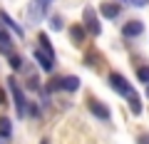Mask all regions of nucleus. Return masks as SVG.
Listing matches in <instances>:
<instances>
[{"label":"nucleus","mask_w":149,"mask_h":144,"mask_svg":"<svg viewBox=\"0 0 149 144\" xmlns=\"http://www.w3.org/2000/svg\"><path fill=\"white\" fill-rule=\"evenodd\" d=\"M147 97H149V85H147Z\"/></svg>","instance_id":"6ab92c4d"},{"label":"nucleus","mask_w":149,"mask_h":144,"mask_svg":"<svg viewBox=\"0 0 149 144\" xmlns=\"http://www.w3.org/2000/svg\"><path fill=\"white\" fill-rule=\"evenodd\" d=\"M35 57H37V62L42 65L45 72H50V70H52V52H47V50H37Z\"/></svg>","instance_id":"0eeeda50"},{"label":"nucleus","mask_w":149,"mask_h":144,"mask_svg":"<svg viewBox=\"0 0 149 144\" xmlns=\"http://www.w3.org/2000/svg\"><path fill=\"white\" fill-rule=\"evenodd\" d=\"M139 144H149V137H139Z\"/></svg>","instance_id":"f3484780"},{"label":"nucleus","mask_w":149,"mask_h":144,"mask_svg":"<svg viewBox=\"0 0 149 144\" xmlns=\"http://www.w3.org/2000/svg\"><path fill=\"white\" fill-rule=\"evenodd\" d=\"M0 102H3V95H0Z\"/></svg>","instance_id":"aec40b11"},{"label":"nucleus","mask_w":149,"mask_h":144,"mask_svg":"<svg viewBox=\"0 0 149 144\" xmlns=\"http://www.w3.org/2000/svg\"><path fill=\"white\" fill-rule=\"evenodd\" d=\"M129 3H132L134 8H144V5H147V3H149V0H129Z\"/></svg>","instance_id":"dca6fc26"},{"label":"nucleus","mask_w":149,"mask_h":144,"mask_svg":"<svg viewBox=\"0 0 149 144\" xmlns=\"http://www.w3.org/2000/svg\"><path fill=\"white\" fill-rule=\"evenodd\" d=\"M100 10H102V15H104L107 20H114V17L119 15V5L117 3H102Z\"/></svg>","instance_id":"6e6552de"},{"label":"nucleus","mask_w":149,"mask_h":144,"mask_svg":"<svg viewBox=\"0 0 149 144\" xmlns=\"http://www.w3.org/2000/svg\"><path fill=\"white\" fill-rule=\"evenodd\" d=\"M3 20H5V22H8V25H10V27H13V30H15V32H17V35H22V30H20V27H17V25H15V22H13V20H10V17H8V15H5V13H3Z\"/></svg>","instance_id":"2eb2a0df"},{"label":"nucleus","mask_w":149,"mask_h":144,"mask_svg":"<svg viewBox=\"0 0 149 144\" xmlns=\"http://www.w3.org/2000/svg\"><path fill=\"white\" fill-rule=\"evenodd\" d=\"M124 35H127V38H137V35H142L144 32V22L142 20H129L127 25H124Z\"/></svg>","instance_id":"423d86ee"},{"label":"nucleus","mask_w":149,"mask_h":144,"mask_svg":"<svg viewBox=\"0 0 149 144\" xmlns=\"http://www.w3.org/2000/svg\"><path fill=\"white\" fill-rule=\"evenodd\" d=\"M40 144H50V142H47V139H42V142H40Z\"/></svg>","instance_id":"a211bd4d"},{"label":"nucleus","mask_w":149,"mask_h":144,"mask_svg":"<svg viewBox=\"0 0 149 144\" xmlns=\"http://www.w3.org/2000/svg\"><path fill=\"white\" fill-rule=\"evenodd\" d=\"M0 137H3V139H10L13 137V122L8 117H0Z\"/></svg>","instance_id":"9d476101"},{"label":"nucleus","mask_w":149,"mask_h":144,"mask_svg":"<svg viewBox=\"0 0 149 144\" xmlns=\"http://www.w3.org/2000/svg\"><path fill=\"white\" fill-rule=\"evenodd\" d=\"M70 32H72V40H74V42H82V38H85V35H82V25H72V27H70Z\"/></svg>","instance_id":"f8f14e48"},{"label":"nucleus","mask_w":149,"mask_h":144,"mask_svg":"<svg viewBox=\"0 0 149 144\" xmlns=\"http://www.w3.org/2000/svg\"><path fill=\"white\" fill-rule=\"evenodd\" d=\"M109 85L114 87V92H119L122 97H127L129 102H132V99H137V95H134V87L129 85V80H124L122 75L112 72V75H109Z\"/></svg>","instance_id":"f257e3e1"},{"label":"nucleus","mask_w":149,"mask_h":144,"mask_svg":"<svg viewBox=\"0 0 149 144\" xmlns=\"http://www.w3.org/2000/svg\"><path fill=\"white\" fill-rule=\"evenodd\" d=\"M82 20H85V27L90 30V35H100V32H102V25H100V17H97L95 8L87 5L85 13H82Z\"/></svg>","instance_id":"7ed1b4c3"},{"label":"nucleus","mask_w":149,"mask_h":144,"mask_svg":"<svg viewBox=\"0 0 149 144\" xmlns=\"http://www.w3.org/2000/svg\"><path fill=\"white\" fill-rule=\"evenodd\" d=\"M87 107H90V112L95 114V117H100V119H109V107H107L104 102H100L97 97H90V99H87Z\"/></svg>","instance_id":"39448f33"},{"label":"nucleus","mask_w":149,"mask_h":144,"mask_svg":"<svg viewBox=\"0 0 149 144\" xmlns=\"http://www.w3.org/2000/svg\"><path fill=\"white\" fill-rule=\"evenodd\" d=\"M0 50L5 55H13V40H10L8 32H0Z\"/></svg>","instance_id":"9b49d317"},{"label":"nucleus","mask_w":149,"mask_h":144,"mask_svg":"<svg viewBox=\"0 0 149 144\" xmlns=\"http://www.w3.org/2000/svg\"><path fill=\"white\" fill-rule=\"evenodd\" d=\"M137 75H139V80H142V82H147V85H149V65L139 67V72H137Z\"/></svg>","instance_id":"ddd939ff"},{"label":"nucleus","mask_w":149,"mask_h":144,"mask_svg":"<svg viewBox=\"0 0 149 144\" xmlns=\"http://www.w3.org/2000/svg\"><path fill=\"white\" fill-rule=\"evenodd\" d=\"M40 45H42V50H47V52H52V45H50L47 35H40Z\"/></svg>","instance_id":"4468645a"},{"label":"nucleus","mask_w":149,"mask_h":144,"mask_svg":"<svg viewBox=\"0 0 149 144\" xmlns=\"http://www.w3.org/2000/svg\"><path fill=\"white\" fill-rule=\"evenodd\" d=\"M10 92H13V99H15L17 114H20V117H25V114H27V102H25V95H22V90L17 87L15 80H10Z\"/></svg>","instance_id":"20e7f679"},{"label":"nucleus","mask_w":149,"mask_h":144,"mask_svg":"<svg viewBox=\"0 0 149 144\" xmlns=\"http://www.w3.org/2000/svg\"><path fill=\"white\" fill-rule=\"evenodd\" d=\"M62 90H65V92H74V90H80V77H74V75L62 77Z\"/></svg>","instance_id":"1a4fd4ad"},{"label":"nucleus","mask_w":149,"mask_h":144,"mask_svg":"<svg viewBox=\"0 0 149 144\" xmlns=\"http://www.w3.org/2000/svg\"><path fill=\"white\" fill-rule=\"evenodd\" d=\"M50 3H52V0H30V5H27V20L40 22L45 17V13H47Z\"/></svg>","instance_id":"f03ea898"}]
</instances>
